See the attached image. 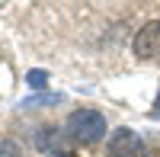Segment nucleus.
Here are the masks:
<instances>
[{"label":"nucleus","mask_w":160,"mask_h":157,"mask_svg":"<svg viewBox=\"0 0 160 157\" xmlns=\"http://www.w3.org/2000/svg\"><path fill=\"white\" fill-rule=\"evenodd\" d=\"M68 132H71V138L93 144V141H99L106 135V119L96 109H80V112H74L68 119Z\"/></svg>","instance_id":"obj_1"},{"label":"nucleus","mask_w":160,"mask_h":157,"mask_svg":"<svg viewBox=\"0 0 160 157\" xmlns=\"http://www.w3.org/2000/svg\"><path fill=\"white\" fill-rule=\"evenodd\" d=\"M109 157H148V148L138 132L131 128H118L109 138Z\"/></svg>","instance_id":"obj_2"},{"label":"nucleus","mask_w":160,"mask_h":157,"mask_svg":"<svg viewBox=\"0 0 160 157\" xmlns=\"http://www.w3.org/2000/svg\"><path fill=\"white\" fill-rule=\"evenodd\" d=\"M135 55H138V58L160 61V19L148 23V26L135 35Z\"/></svg>","instance_id":"obj_3"},{"label":"nucleus","mask_w":160,"mask_h":157,"mask_svg":"<svg viewBox=\"0 0 160 157\" xmlns=\"http://www.w3.org/2000/svg\"><path fill=\"white\" fill-rule=\"evenodd\" d=\"M35 144L42 148L45 154H64V157L74 154V141L64 135L61 128H42V132L35 135Z\"/></svg>","instance_id":"obj_4"},{"label":"nucleus","mask_w":160,"mask_h":157,"mask_svg":"<svg viewBox=\"0 0 160 157\" xmlns=\"http://www.w3.org/2000/svg\"><path fill=\"white\" fill-rule=\"evenodd\" d=\"M0 157H22V154L13 141H0Z\"/></svg>","instance_id":"obj_5"},{"label":"nucleus","mask_w":160,"mask_h":157,"mask_svg":"<svg viewBox=\"0 0 160 157\" xmlns=\"http://www.w3.org/2000/svg\"><path fill=\"white\" fill-rule=\"evenodd\" d=\"M61 96H35V99H26L22 103V109H29V106H42V103H58Z\"/></svg>","instance_id":"obj_6"},{"label":"nucleus","mask_w":160,"mask_h":157,"mask_svg":"<svg viewBox=\"0 0 160 157\" xmlns=\"http://www.w3.org/2000/svg\"><path fill=\"white\" fill-rule=\"evenodd\" d=\"M29 84H32V87H45V74H42V71L29 74Z\"/></svg>","instance_id":"obj_7"},{"label":"nucleus","mask_w":160,"mask_h":157,"mask_svg":"<svg viewBox=\"0 0 160 157\" xmlns=\"http://www.w3.org/2000/svg\"><path fill=\"white\" fill-rule=\"evenodd\" d=\"M154 115H157V119H160V96H157V106H154Z\"/></svg>","instance_id":"obj_8"}]
</instances>
